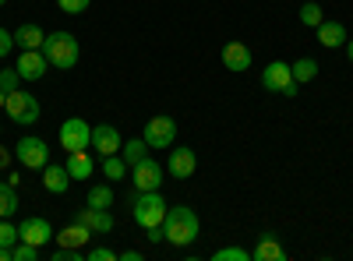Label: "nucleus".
Wrapping results in <instances>:
<instances>
[{
    "label": "nucleus",
    "mask_w": 353,
    "mask_h": 261,
    "mask_svg": "<svg viewBox=\"0 0 353 261\" xmlns=\"http://www.w3.org/2000/svg\"><path fill=\"white\" fill-rule=\"evenodd\" d=\"M163 233L173 247H191L201 233V222H198V212L188 209V205H176V209H166V219H163Z\"/></svg>",
    "instance_id": "f257e3e1"
},
{
    "label": "nucleus",
    "mask_w": 353,
    "mask_h": 261,
    "mask_svg": "<svg viewBox=\"0 0 353 261\" xmlns=\"http://www.w3.org/2000/svg\"><path fill=\"white\" fill-rule=\"evenodd\" d=\"M43 53H46V61L50 67L57 71H71L78 64V56H81V46L71 32H46V43H43Z\"/></svg>",
    "instance_id": "f03ea898"
},
{
    "label": "nucleus",
    "mask_w": 353,
    "mask_h": 261,
    "mask_svg": "<svg viewBox=\"0 0 353 261\" xmlns=\"http://www.w3.org/2000/svg\"><path fill=\"white\" fill-rule=\"evenodd\" d=\"M131 216H134V222L141 226V229H149V226H163V219H166V201H163V194L159 191H138L134 194V201H131Z\"/></svg>",
    "instance_id": "7ed1b4c3"
},
{
    "label": "nucleus",
    "mask_w": 353,
    "mask_h": 261,
    "mask_svg": "<svg viewBox=\"0 0 353 261\" xmlns=\"http://www.w3.org/2000/svg\"><path fill=\"white\" fill-rule=\"evenodd\" d=\"M261 89H265V92H272V96H290V99H293L301 85L293 81V71H290L286 61H272L269 67L261 71Z\"/></svg>",
    "instance_id": "20e7f679"
},
{
    "label": "nucleus",
    "mask_w": 353,
    "mask_h": 261,
    "mask_svg": "<svg viewBox=\"0 0 353 261\" xmlns=\"http://www.w3.org/2000/svg\"><path fill=\"white\" fill-rule=\"evenodd\" d=\"M4 109H8V117H11V124H36L39 121V113H43V106H39V99L32 96V92H8V103H4Z\"/></svg>",
    "instance_id": "39448f33"
},
{
    "label": "nucleus",
    "mask_w": 353,
    "mask_h": 261,
    "mask_svg": "<svg viewBox=\"0 0 353 261\" xmlns=\"http://www.w3.org/2000/svg\"><path fill=\"white\" fill-rule=\"evenodd\" d=\"M14 159L25 166V169H43L50 163V145L43 138H32V134H25L18 145H14Z\"/></svg>",
    "instance_id": "423d86ee"
},
{
    "label": "nucleus",
    "mask_w": 353,
    "mask_h": 261,
    "mask_svg": "<svg viewBox=\"0 0 353 261\" xmlns=\"http://www.w3.org/2000/svg\"><path fill=\"white\" fill-rule=\"evenodd\" d=\"M61 145L64 152H85L92 149V124L81 121V117H71L61 124Z\"/></svg>",
    "instance_id": "0eeeda50"
},
{
    "label": "nucleus",
    "mask_w": 353,
    "mask_h": 261,
    "mask_svg": "<svg viewBox=\"0 0 353 261\" xmlns=\"http://www.w3.org/2000/svg\"><path fill=\"white\" fill-rule=\"evenodd\" d=\"M145 141H149V149H173V141H176V121L173 117H152L149 124H145Z\"/></svg>",
    "instance_id": "6e6552de"
},
{
    "label": "nucleus",
    "mask_w": 353,
    "mask_h": 261,
    "mask_svg": "<svg viewBox=\"0 0 353 261\" xmlns=\"http://www.w3.org/2000/svg\"><path fill=\"white\" fill-rule=\"evenodd\" d=\"M14 71L21 74V81H39V78L50 71V61H46V53H43V50H21Z\"/></svg>",
    "instance_id": "1a4fd4ad"
},
{
    "label": "nucleus",
    "mask_w": 353,
    "mask_h": 261,
    "mask_svg": "<svg viewBox=\"0 0 353 261\" xmlns=\"http://www.w3.org/2000/svg\"><path fill=\"white\" fill-rule=\"evenodd\" d=\"M134 169V191H159L163 187V166L149 156V159H141Z\"/></svg>",
    "instance_id": "9d476101"
},
{
    "label": "nucleus",
    "mask_w": 353,
    "mask_h": 261,
    "mask_svg": "<svg viewBox=\"0 0 353 261\" xmlns=\"http://www.w3.org/2000/svg\"><path fill=\"white\" fill-rule=\"evenodd\" d=\"M18 237H21L25 244H36V247H43V244H50V240H53V226H50V219L32 216V219H25V222L18 226Z\"/></svg>",
    "instance_id": "9b49d317"
},
{
    "label": "nucleus",
    "mask_w": 353,
    "mask_h": 261,
    "mask_svg": "<svg viewBox=\"0 0 353 261\" xmlns=\"http://www.w3.org/2000/svg\"><path fill=\"white\" fill-rule=\"evenodd\" d=\"M194 169H198V159H194V152L191 149H173L170 152V159H166V173L170 177H176V180H188V177H194Z\"/></svg>",
    "instance_id": "f8f14e48"
},
{
    "label": "nucleus",
    "mask_w": 353,
    "mask_h": 261,
    "mask_svg": "<svg viewBox=\"0 0 353 261\" xmlns=\"http://www.w3.org/2000/svg\"><path fill=\"white\" fill-rule=\"evenodd\" d=\"M92 149L106 159V156H117L121 152V131L113 124H96L92 127Z\"/></svg>",
    "instance_id": "ddd939ff"
},
{
    "label": "nucleus",
    "mask_w": 353,
    "mask_h": 261,
    "mask_svg": "<svg viewBox=\"0 0 353 261\" xmlns=\"http://www.w3.org/2000/svg\"><path fill=\"white\" fill-rule=\"evenodd\" d=\"M223 67H230L233 74H244L248 67H251V50L244 46V43H226L223 46Z\"/></svg>",
    "instance_id": "4468645a"
},
{
    "label": "nucleus",
    "mask_w": 353,
    "mask_h": 261,
    "mask_svg": "<svg viewBox=\"0 0 353 261\" xmlns=\"http://www.w3.org/2000/svg\"><path fill=\"white\" fill-rule=\"evenodd\" d=\"M74 222H81V226H88L92 233H113V216H110V209H81L78 216H74Z\"/></svg>",
    "instance_id": "2eb2a0df"
},
{
    "label": "nucleus",
    "mask_w": 353,
    "mask_h": 261,
    "mask_svg": "<svg viewBox=\"0 0 353 261\" xmlns=\"http://www.w3.org/2000/svg\"><path fill=\"white\" fill-rule=\"evenodd\" d=\"M53 240L61 244V247L81 251L88 240H92V229H88V226H81V222H71V226H64V229H61V233H53Z\"/></svg>",
    "instance_id": "dca6fc26"
},
{
    "label": "nucleus",
    "mask_w": 353,
    "mask_h": 261,
    "mask_svg": "<svg viewBox=\"0 0 353 261\" xmlns=\"http://www.w3.org/2000/svg\"><path fill=\"white\" fill-rule=\"evenodd\" d=\"M43 187H46L50 194H64V191L71 187V173H68V166L46 163V166H43Z\"/></svg>",
    "instance_id": "f3484780"
},
{
    "label": "nucleus",
    "mask_w": 353,
    "mask_h": 261,
    "mask_svg": "<svg viewBox=\"0 0 353 261\" xmlns=\"http://www.w3.org/2000/svg\"><path fill=\"white\" fill-rule=\"evenodd\" d=\"M251 258L254 261H286V247L279 244L276 233H265V237H258V247L251 251Z\"/></svg>",
    "instance_id": "a211bd4d"
},
{
    "label": "nucleus",
    "mask_w": 353,
    "mask_h": 261,
    "mask_svg": "<svg viewBox=\"0 0 353 261\" xmlns=\"http://www.w3.org/2000/svg\"><path fill=\"white\" fill-rule=\"evenodd\" d=\"M43 43H46V32L39 25L25 21V25L14 28V46H21V50H43Z\"/></svg>",
    "instance_id": "6ab92c4d"
},
{
    "label": "nucleus",
    "mask_w": 353,
    "mask_h": 261,
    "mask_svg": "<svg viewBox=\"0 0 353 261\" xmlns=\"http://www.w3.org/2000/svg\"><path fill=\"white\" fill-rule=\"evenodd\" d=\"M318 43L325 46V50H336L346 43V25L343 21H321L318 25Z\"/></svg>",
    "instance_id": "aec40b11"
},
{
    "label": "nucleus",
    "mask_w": 353,
    "mask_h": 261,
    "mask_svg": "<svg viewBox=\"0 0 353 261\" xmlns=\"http://www.w3.org/2000/svg\"><path fill=\"white\" fill-rule=\"evenodd\" d=\"M68 173H71V180H88L92 177V156H88V149L85 152H68Z\"/></svg>",
    "instance_id": "412c9836"
},
{
    "label": "nucleus",
    "mask_w": 353,
    "mask_h": 261,
    "mask_svg": "<svg viewBox=\"0 0 353 261\" xmlns=\"http://www.w3.org/2000/svg\"><path fill=\"white\" fill-rule=\"evenodd\" d=\"M121 156H124L128 166H138L141 159H149V141H145V138H131V141H124V145H121Z\"/></svg>",
    "instance_id": "4be33fe9"
},
{
    "label": "nucleus",
    "mask_w": 353,
    "mask_h": 261,
    "mask_svg": "<svg viewBox=\"0 0 353 261\" xmlns=\"http://www.w3.org/2000/svg\"><path fill=\"white\" fill-rule=\"evenodd\" d=\"M290 71H293V81H297V85L314 81V78H318V61H311V56H301V61L290 64Z\"/></svg>",
    "instance_id": "5701e85b"
},
{
    "label": "nucleus",
    "mask_w": 353,
    "mask_h": 261,
    "mask_svg": "<svg viewBox=\"0 0 353 261\" xmlns=\"http://www.w3.org/2000/svg\"><path fill=\"white\" fill-rule=\"evenodd\" d=\"M18 212V191H14V184H0V219H11Z\"/></svg>",
    "instance_id": "b1692460"
},
{
    "label": "nucleus",
    "mask_w": 353,
    "mask_h": 261,
    "mask_svg": "<svg viewBox=\"0 0 353 261\" xmlns=\"http://www.w3.org/2000/svg\"><path fill=\"white\" fill-rule=\"evenodd\" d=\"M113 187L110 184H96V187H88V205L92 209H113Z\"/></svg>",
    "instance_id": "393cba45"
},
{
    "label": "nucleus",
    "mask_w": 353,
    "mask_h": 261,
    "mask_svg": "<svg viewBox=\"0 0 353 261\" xmlns=\"http://www.w3.org/2000/svg\"><path fill=\"white\" fill-rule=\"evenodd\" d=\"M103 173H106V180H124V173H128L124 156H121V152H117V156H106V159H103Z\"/></svg>",
    "instance_id": "a878e982"
},
{
    "label": "nucleus",
    "mask_w": 353,
    "mask_h": 261,
    "mask_svg": "<svg viewBox=\"0 0 353 261\" xmlns=\"http://www.w3.org/2000/svg\"><path fill=\"white\" fill-rule=\"evenodd\" d=\"M301 21H304L307 28H318L321 21H325V11H321V4H314V0L301 4Z\"/></svg>",
    "instance_id": "bb28decb"
},
{
    "label": "nucleus",
    "mask_w": 353,
    "mask_h": 261,
    "mask_svg": "<svg viewBox=\"0 0 353 261\" xmlns=\"http://www.w3.org/2000/svg\"><path fill=\"white\" fill-rule=\"evenodd\" d=\"M18 85H21V74L14 67H0V89H4V92H18Z\"/></svg>",
    "instance_id": "cd10ccee"
},
{
    "label": "nucleus",
    "mask_w": 353,
    "mask_h": 261,
    "mask_svg": "<svg viewBox=\"0 0 353 261\" xmlns=\"http://www.w3.org/2000/svg\"><path fill=\"white\" fill-rule=\"evenodd\" d=\"M212 258H216V261H251V251H244V247H223V251H216Z\"/></svg>",
    "instance_id": "c85d7f7f"
},
{
    "label": "nucleus",
    "mask_w": 353,
    "mask_h": 261,
    "mask_svg": "<svg viewBox=\"0 0 353 261\" xmlns=\"http://www.w3.org/2000/svg\"><path fill=\"white\" fill-rule=\"evenodd\" d=\"M21 237H18V226H11L8 219H0V247H14Z\"/></svg>",
    "instance_id": "c756f323"
},
{
    "label": "nucleus",
    "mask_w": 353,
    "mask_h": 261,
    "mask_svg": "<svg viewBox=\"0 0 353 261\" xmlns=\"http://www.w3.org/2000/svg\"><path fill=\"white\" fill-rule=\"evenodd\" d=\"M39 251H43V247L18 240V244H14V261H36V258H39Z\"/></svg>",
    "instance_id": "7c9ffc66"
},
{
    "label": "nucleus",
    "mask_w": 353,
    "mask_h": 261,
    "mask_svg": "<svg viewBox=\"0 0 353 261\" xmlns=\"http://www.w3.org/2000/svg\"><path fill=\"white\" fill-rule=\"evenodd\" d=\"M57 4H61V11H64V14H85L92 0H57Z\"/></svg>",
    "instance_id": "2f4dec72"
},
{
    "label": "nucleus",
    "mask_w": 353,
    "mask_h": 261,
    "mask_svg": "<svg viewBox=\"0 0 353 261\" xmlns=\"http://www.w3.org/2000/svg\"><path fill=\"white\" fill-rule=\"evenodd\" d=\"M88 261H121V254L110 251V247H92L88 251Z\"/></svg>",
    "instance_id": "473e14b6"
},
{
    "label": "nucleus",
    "mask_w": 353,
    "mask_h": 261,
    "mask_svg": "<svg viewBox=\"0 0 353 261\" xmlns=\"http://www.w3.org/2000/svg\"><path fill=\"white\" fill-rule=\"evenodd\" d=\"M14 50V32H8V28H0V61Z\"/></svg>",
    "instance_id": "72a5a7b5"
},
{
    "label": "nucleus",
    "mask_w": 353,
    "mask_h": 261,
    "mask_svg": "<svg viewBox=\"0 0 353 261\" xmlns=\"http://www.w3.org/2000/svg\"><path fill=\"white\" fill-rule=\"evenodd\" d=\"M145 233H149V244H159V240H166L163 226H149V229H145Z\"/></svg>",
    "instance_id": "f704fd0d"
},
{
    "label": "nucleus",
    "mask_w": 353,
    "mask_h": 261,
    "mask_svg": "<svg viewBox=\"0 0 353 261\" xmlns=\"http://www.w3.org/2000/svg\"><path fill=\"white\" fill-rule=\"evenodd\" d=\"M11 159H14V152H8L4 145H0V169H8V166H11Z\"/></svg>",
    "instance_id": "c9c22d12"
},
{
    "label": "nucleus",
    "mask_w": 353,
    "mask_h": 261,
    "mask_svg": "<svg viewBox=\"0 0 353 261\" xmlns=\"http://www.w3.org/2000/svg\"><path fill=\"white\" fill-rule=\"evenodd\" d=\"M121 261H141V251H124Z\"/></svg>",
    "instance_id": "e433bc0d"
},
{
    "label": "nucleus",
    "mask_w": 353,
    "mask_h": 261,
    "mask_svg": "<svg viewBox=\"0 0 353 261\" xmlns=\"http://www.w3.org/2000/svg\"><path fill=\"white\" fill-rule=\"evenodd\" d=\"M0 261H14V247H0Z\"/></svg>",
    "instance_id": "4c0bfd02"
},
{
    "label": "nucleus",
    "mask_w": 353,
    "mask_h": 261,
    "mask_svg": "<svg viewBox=\"0 0 353 261\" xmlns=\"http://www.w3.org/2000/svg\"><path fill=\"white\" fill-rule=\"evenodd\" d=\"M346 56H350V61H353V39H346Z\"/></svg>",
    "instance_id": "58836bf2"
},
{
    "label": "nucleus",
    "mask_w": 353,
    "mask_h": 261,
    "mask_svg": "<svg viewBox=\"0 0 353 261\" xmlns=\"http://www.w3.org/2000/svg\"><path fill=\"white\" fill-rule=\"evenodd\" d=\"M4 103H8V92H4V89H0V109H4Z\"/></svg>",
    "instance_id": "ea45409f"
},
{
    "label": "nucleus",
    "mask_w": 353,
    "mask_h": 261,
    "mask_svg": "<svg viewBox=\"0 0 353 261\" xmlns=\"http://www.w3.org/2000/svg\"><path fill=\"white\" fill-rule=\"evenodd\" d=\"M4 4H8V0H0V8H4Z\"/></svg>",
    "instance_id": "a19ab883"
},
{
    "label": "nucleus",
    "mask_w": 353,
    "mask_h": 261,
    "mask_svg": "<svg viewBox=\"0 0 353 261\" xmlns=\"http://www.w3.org/2000/svg\"><path fill=\"white\" fill-rule=\"evenodd\" d=\"M0 131H4V124H0Z\"/></svg>",
    "instance_id": "79ce46f5"
}]
</instances>
